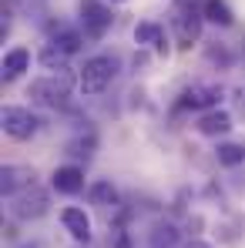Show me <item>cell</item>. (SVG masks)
I'll return each instance as SVG.
<instances>
[{
  "instance_id": "6da1fadb",
  "label": "cell",
  "mask_w": 245,
  "mask_h": 248,
  "mask_svg": "<svg viewBox=\"0 0 245 248\" xmlns=\"http://www.w3.org/2000/svg\"><path fill=\"white\" fill-rule=\"evenodd\" d=\"M114 78H118V57L98 54V57L84 61V67H81V91H84V94H101Z\"/></svg>"
},
{
  "instance_id": "9a60e30c",
  "label": "cell",
  "mask_w": 245,
  "mask_h": 248,
  "mask_svg": "<svg viewBox=\"0 0 245 248\" xmlns=\"http://www.w3.org/2000/svg\"><path fill=\"white\" fill-rule=\"evenodd\" d=\"M91 202H94L98 208H114L118 205L114 185H111V181H94V185H91Z\"/></svg>"
},
{
  "instance_id": "5b68a950",
  "label": "cell",
  "mask_w": 245,
  "mask_h": 248,
  "mask_svg": "<svg viewBox=\"0 0 245 248\" xmlns=\"http://www.w3.org/2000/svg\"><path fill=\"white\" fill-rule=\"evenodd\" d=\"M10 211H14V218H20V221L41 218L44 211H47V191L37 188V185H31V188L17 191V195L10 198Z\"/></svg>"
},
{
  "instance_id": "d6986e66",
  "label": "cell",
  "mask_w": 245,
  "mask_h": 248,
  "mask_svg": "<svg viewBox=\"0 0 245 248\" xmlns=\"http://www.w3.org/2000/svg\"><path fill=\"white\" fill-rule=\"evenodd\" d=\"M91 151H94V134H87V138H81V141L71 144V155H84V158H91Z\"/></svg>"
},
{
  "instance_id": "9c48e42d",
  "label": "cell",
  "mask_w": 245,
  "mask_h": 248,
  "mask_svg": "<svg viewBox=\"0 0 245 248\" xmlns=\"http://www.w3.org/2000/svg\"><path fill=\"white\" fill-rule=\"evenodd\" d=\"M61 225L71 232L74 242H87L91 238V218L84 215V208H64L61 211Z\"/></svg>"
},
{
  "instance_id": "3957f363",
  "label": "cell",
  "mask_w": 245,
  "mask_h": 248,
  "mask_svg": "<svg viewBox=\"0 0 245 248\" xmlns=\"http://www.w3.org/2000/svg\"><path fill=\"white\" fill-rule=\"evenodd\" d=\"M202 7H195L192 0H178V7H175V37L181 47H192V44L202 37Z\"/></svg>"
},
{
  "instance_id": "7402d4cb",
  "label": "cell",
  "mask_w": 245,
  "mask_h": 248,
  "mask_svg": "<svg viewBox=\"0 0 245 248\" xmlns=\"http://www.w3.org/2000/svg\"><path fill=\"white\" fill-rule=\"evenodd\" d=\"M114 3H121V0H114Z\"/></svg>"
},
{
  "instance_id": "4fadbf2b",
  "label": "cell",
  "mask_w": 245,
  "mask_h": 248,
  "mask_svg": "<svg viewBox=\"0 0 245 248\" xmlns=\"http://www.w3.org/2000/svg\"><path fill=\"white\" fill-rule=\"evenodd\" d=\"M202 14H205V20H212L218 27H232V20H235V14H232V7L225 0H202Z\"/></svg>"
},
{
  "instance_id": "2e32d148",
  "label": "cell",
  "mask_w": 245,
  "mask_h": 248,
  "mask_svg": "<svg viewBox=\"0 0 245 248\" xmlns=\"http://www.w3.org/2000/svg\"><path fill=\"white\" fill-rule=\"evenodd\" d=\"M134 41L145 47H164L162 44V27L158 24H138L134 27Z\"/></svg>"
},
{
  "instance_id": "52a82bcc",
  "label": "cell",
  "mask_w": 245,
  "mask_h": 248,
  "mask_svg": "<svg viewBox=\"0 0 245 248\" xmlns=\"http://www.w3.org/2000/svg\"><path fill=\"white\" fill-rule=\"evenodd\" d=\"M34 185V168L27 165H3L0 171V191L3 195H17V191H24V188H31Z\"/></svg>"
},
{
  "instance_id": "7a4b0ae2",
  "label": "cell",
  "mask_w": 245,
  "mask_h": 248,
  "mask_svg": "<svg viewBox=\"0 0 245 248\" xmlns=\"http://www.w3.org/2000/svg\"><path fill=\"white\" fill-rule=\"evenodd\" d=\"M71 94V78L67 74H50V78H41L27 87V97L34 104H44V108H61Z\"/></svg>"
},
{
  "instance_id": "8992f818",
  "label": "cell",
  "mask_w": 245,
  "mask_h": 248,
  "mask_svg": "<svg viewBox=\"0 0 245 248\" xmlns=\"http://www.w3.org/2000/svg\"><path fill=\"white\" fill-rule=\"evenodd\" d=\"M81 7V27L87 37H104L108 31H111V10L101 3V0H81L78 3Z\"/></svg>"
},
{
  "instance_id": "ffe728a7",
  "label": "cell",
  "mask_w": 245,
  "mask_h": 248,
  "mask_svg": "<svg viewBox=\"0 0 245 248\" xmlns=\"http://www.w3.org/2000/svg\"><path fill=\"white\" fill-rule=\"evenodd\" d=\"M185 248H212V245H205V242H188Z\"/></svg>"
},
{
  "instance_id": "ac0fdd59",
  "label": "cell",
  "mask_w": 245,
  "mask_h": 248,
  "mask_svg": "<svg viewBox=\"0 0 245 248\" xmlns=\"http://www.w3.org/2000/svg\"><path fill=\"white\" fill-rule=\"evenodd\" d=\"M218 161H222L225 168L242 165L245 161V148L242 144H222V148H218Z\"/></svg>"
},
{
  "instance_id": "44dd1931",
  "label": "cell",
  "mask_w": 245,
  "mask_h": 248,
  "mask_svg": "<svg viewBox=\"0 0 245 248\" xmlns=\"http://www.w3.org/2000/svg\"><path fill=\"white\" fill-rule=\"evenodd\" d=\"M239 111H242V118H245V91H242V97H239Z\"/></svg>"
},
{
  "instance_id": "ba28073f",
  "label": "cell",
  "mask_w": 245,
  "mask_h": 248,
  "mask_svg": "<svg viewBox=\"0 0 245 248\" xmlns=\"http://www.w3.org/2000/svg\"><path fill=\"white\" fill-rule=\"evenodd\" d=\"M50 185L57 195H78V191H84V171L78 165H64L50 174Z\"/></svg>"
},
{
  "instance_id": "277c9868",
  "label": "cell",
  "mask_w": 245,
  "mask_h": 248,
  "mask_svg": "<svg viewBox=\"0 0 245 248\" xmlns=\"http://www.w3.org/2000/svg\"><path fill=\"white\" fill-rule=\"evenodd\" d=\"M0 124H3V134L14 138V141H31L41 131V118L31 108H3Z\"/></svg>"
},
{
  "instance_id": "30bf717a",
  "label": "cell",
  "mask_w": 245,
  "mask_h": 248,
  "mask_svg": "<svg viewBox=\"0 0 245 248\" xmlns=\"http://www.w3.org/2000/svg\"><path fill=\"white\" fill-rule=\"evenodd\" d=\"M218 97H222V87L198 84V87H188V91L181 94V104H185V108H212V104H218Z\"/></svg>"
},
{
  "instance_id": "5bb4252c",
  "label": "cell",
  "mask_w": 245,
  "mask_h": 248,
  "mask_svg": "<svg viewBox=\"0 0 245 248\" xmlns=\"http://www.w3.org/2000/svg\"><path fill=\"white\" fill-rule=\"evenodd\" d=\"M50 47L64 50V54L71 57V54H78V50H81V34H78V31H71V27H57V31H54V37H50Z\"/></svg>"
},
{
  "instance_id": "7c38bea8",
  "label": "cell",
  "mask_w": 245,
  "mask_h": 248,
  "mask_svg": "<svg viewBox=\"0 0 245 248\" xmlns=\"http://www.w3.org/2000/svg\"><path fill=\"white\" fill-rule=\"evenodd\" d=\"M198 131L208 134V138H215V134H229L232 131V114L229 111H208L198 118Z\"/></svg>"
},
{
  "instance_id": "e0dca14e",
  "label": "cell",
  "mask_w": 245,
  "mask_h": 248,
  "mask_svg": "<svg viewBox=\"0 0 245 248\" xmlns=\"http://www.w3.org/2000/svg\"><path fill=\"white\" fill-rule=\"evenodd\" d=\"M178 242V232H175V225H155V232H151V245L155 248H171Z\"/></svg>"
},
{
  "instance_id": "8fae6325",
  "label": "cell",
  "mask_w": 245,
  "mask_h": 248,
  "mask_svg": "<svg viewBox=\"0 0 245 248\" xmlns=\"http://www.w3.org/2000/svg\"><path fill=\"white\" fill-rule=\"evenodd\" d=\"M27 67H31V50H24V47H14V50H7V54H3V81H14V78H20Z\"/></svg>"
}]
</instances>
